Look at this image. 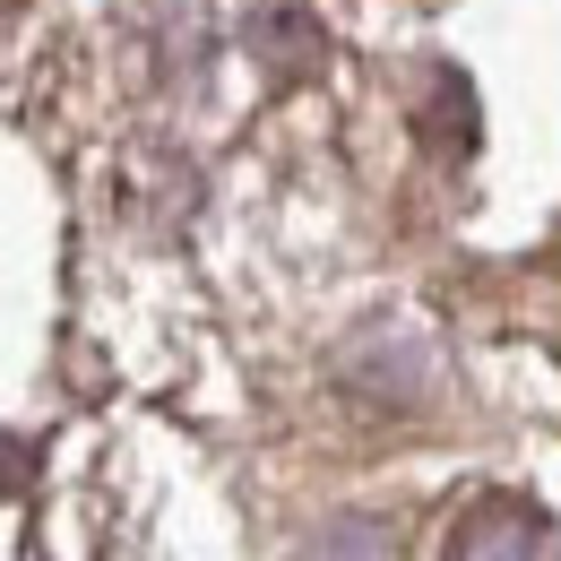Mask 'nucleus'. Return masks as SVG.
<instances>
[{"label": "nucleus", "mask_w": 561, "mask_h": 561, "mask_svg": "<svg viewBox=\"0 0 561 561\" xmlns=\"http://www.w3.org/2000/svg\"><path fill=\"white\" fill-rule=\"evenodd\" d=\"M449 561H553V518L518 492H492L449 527Z\"/></svg>", "instance_id": "obj_1"}, {"label": "nucleus", "mask_w": 561, "mask_h": 561, "mask_svg": "<svg viewBox=\"0 0 561 561\" xmlns=\"http://www.w3.org/2000/svg\"><path fill=\"white\" fill-rule=\"evenodd\" d=\"M302 561H398V553H389V536H380V527H363V518H354V527H329Z\"/></svg>", "instance_id": "obj_2"}, {"label": "nucleus", "mask_w": 561, "mask_h": 561, "mask_svg": "<svg viewBox=\"0 0 561 561\" xmlns=\"http://www.w3.org/2000/svg\"><path fill=\"white\" fill-rule=\"evenodd\" d=\"M18 458H26V440H0V492H18V476H26Z\"/></svg>", "instance_id": "obj_3"}]
</instances>
